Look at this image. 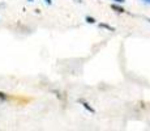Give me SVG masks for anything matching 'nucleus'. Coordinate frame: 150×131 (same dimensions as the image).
Here are the masks:
<instances>
[{
	"label": "nucleus",
	"instance_id": "obj_1",
	"mask_svg": "<svg viewBox=\"0 0 150 131\" xmlns=\"http://www.w3.org/2000/svg\"><path fill=\"white\" fill-rule=\"evenodd\" d=\"M80 104H82V106L85 107L86 110H89V112H90V113H96V110H94L93 107L90 106V105H89L88 102H86V101H83V100H80Z\"/></svg>",
	"mask_w": 150,
	"mask_h": 131
},
{
	"label": "nucleus",
	"instance_id": "obj_4",
	"mask_svg": "<svg viewBox=\"0 0 150 131\" xmlns=\"http://www.w3.org/2000/svg\"><path fill=\"white\" fill-rule=\"evenodd\" d=\"M86 22H89V24H96V20L93 19V17H86Z\"/></svg>",
	"mask_w": 150,
	"mask_h": 131
},
{
	"label": "nucleus",
	"instance_id": "obj_5",
	"mask_svg": "<svg viewBox=\"0 0 150 131\" xmlns=\"http://www.w3.org/2000/svg\"><path fill=\"white\" fill-rule=\"evenodd\" d=\"M0 100L5 101V100H7V94H5V93H3V92H0Z\"/></svg>",
	"mask_w": 150,
	"mask_h": 131
},
{
	"label": "nucleus",
	"instance_id": "obj_3",
	"mask_svg": "<svg viewBox=\"0 0 150 131\" xmlns=\"http://www.w3.org/2000/svg\"><path fill=\"white\" fill-rule=\"evenodd\" d=\"M99 26H102V28H105V29H107V30H111V31H115V28H112V26H110L107 24H100Z\"/></svg>",
	"mask_w": 150,
	"mask_h": 131
},
{
	"label": "nucleus",
	"instance_id": "obj_2",
	"mask_svg": "<svg viewBox=\"0 0 150 131\" xmlns=\"http://www.w3.org/2000/svg\"><path fill=\"white\" fill-rule=\"evenodd\" d=\"M111 8H112V9H115L116 12H119V13H123L124 12V8L123 7H119V5H116V4H112Z\"/></svg>",
	"mask_w": 150,
	"mask_h": 131
},
{
	"label": "nucleus",
	"instance_id": "obj_9",
	"mask_svg": "<svg viewBox=\"0 0 150 131\" xmlns=\"http://www.w3.org/2000/svg\"><path fill=\"white\" fill-rule=\"evenodd\" d=\"M30 1H31V0H30Z\"/></svg>",
	"mask_w": 150,
	"mask_h": 131
},
{
	"label": "nucleus",
	"instance_id": "obj_7",
	"mask_svg": "<svg viewBox=\"0 0 150 131\" xmlns=\"http://www.w3.org/2000/svg\"><path fill=\"white\" fill-rule=\"evenodd\" d=\"M115 1H116V3H124L125 0H115Z\"/></svg>",
	"mask_w": 150,
	"mask_h": 131
},
{
	"label": "nucleus",
	"instance_id": "obj_8",
	"mask_svg": "<svg viewBox=\"0 0 150 131\" xmlns=\"http://www.w3.org/2000/svg\"><path fill=\"white\" fill-rule=\"evenodd\" d=\"M144 1H145L146 4H150V0H144Z\"/></svg>",
	"mask_w": 150,
	"mask_h": 131
},
{
	"label": "nucleus",
	"instance_id": "obj_6",
	"mask_svg": "<svg viewBox=\"0 0 150 131\" xmlns=\"http://www.w3.org/2000/svg\"><path fill=\"white\" fill-rule=\"evenodd\" d=\"M45 1H46V3H47V4H48V5H51V4H52V1H51V0H45Z\"/></svg>",
	"mask_w": 150,
	"mask_h": 131
}]
</instances>
